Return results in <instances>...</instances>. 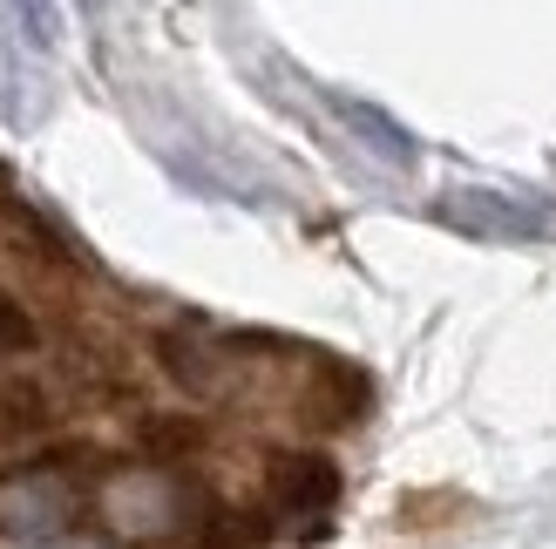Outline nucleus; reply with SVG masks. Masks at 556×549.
<instances>
[{"instance_id":"obj_1","label":"nucleus","mask_w":556,"mask_h":549,"mask_svg":"<svg viewBox=\"0 0 556 549\" xmlns=\"http://www.w3.org/2000/svg\"><path fill=\"white\" fill-rule=\"evenodd\" d=\"M102 529L109 536H129V542H170V536H190L211 523V502L190 475H170V469H116L96 482V502Z\"/></svg>"},{"instance_id":"obj_2","label":"nucleus","mask_w":556,"mask_h":549,"mask_svg":"<svg viewBox=\"0 0 556 549\" xmlns=\"http://www.w3.org/2000/svg\"><path fill=\"white\" fill-rule=\"evenodd\" d=\"M81 523V488L68 469L35 461V469H8L0 475V529L21 542H62Z\"/></svg>"},{"instance_id":"obj_3","label":"nucleus","mask_w":556,"mask_h":549,"mask_svg":"<svg viewBox=\"0 0 556 549\" xmlns=\"http://www.w3.org/2000/svg\"><path fill=\"white\" fill-rule=\"evenodd\" d=\"M441 225H455L476 244H530L549 231V204L522 197V190H489V183H462L448 204H441Z\"/></svg>"},{"instance_id":"obj_4","label":"nucleus","mask_w":556,"mask_h":549,"mask_svg":"<svg viewBox=\"0 0 556 549\" xmlns=\"http://www.w3.org/2000/svg\"><path fill=\"white\" fill-rule=\"evenodd\" d=\"M0 48L14 62H48L62 48V8L54 0H0Z\"/></svg>"},{"instance_id":"obj_5","label":"nucleus","mask_w":556,"mask_h":549,"mask_svg":"<svg viewBox=\"0 0 556 549\" xmlns=\"http://www.w3.org/2000/svg\"><path fill=\"white\" fill-rule=\"evenodd\" d=\"M0 346H27V312L0 292Z\"/></svg>"},{"instance_id":"obj_6","label":"nucleus","mask_w":556,"mask_h":549,"mask_svg":"<svg viewBox=\"0 0 556 549\" xmlns=\"http://www.w3.org/2000/svg\"><path fill=\"white\" fill-rule=\"evenodd\" d=\"M81 8H96V0H81Z\"/></svg>"}]
</instances>
